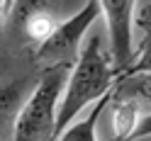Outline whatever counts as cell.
Listing matches in <instances>:
<instances>
[{
    "label": "cell",
    "mask_w": 151,
    "mask_h": 141,
    "mask_svg": "<svg viewBox=\"0 0 151 141\" xmlns=\"http://www.w3.org/2000/svg\"><path fill=\"white\" fill-rule=\"evenodd\" d=\"M119 73L112 63V56L102 51V39L98 34H93L88 44L83 46V51L78 56L76 66L71 68L68 83L63 90V100L59 107V117H56V136L59 139L63 134V129L68 122L76 119V115L90 105V102L100 100L105 92L115 90L119 83Z\"/></svg>",
    "instance_id": "1"
},
{
    "label": "cell",
    "mask_w": 151,
    "mask_h": 141,
    "mask_svg": "<svg viewBox=\"0 0 151 141\" xmlns=\"http://www.w3.org/2000/svg\"><path fill=\"white\" fill-rule=\"evenodd\" d=\"M71 76V66H54L44 68L32 95L22 102L15 117L12 139L17 141H46L56 136V117H59V100L63 97L66 83Z\"/></svg>",
    "instance_id": "2"
},
{
    "label": "cell",
    "mask_w": 151,
    "mask_h": 141,
    "mask_svg": "<svg viewBox=\"0 0 151 141\" xmlns=\"http://www.w3.org/2000/svg\"><path fill=\"white\" fill-rule=\"evenodd\" d=\"M102 12L100 0H86V5L81 7L73 17L66 22H59L49 39H44L34 51V63L39 68H54V66H76L81 56V42L86 37L88 27L95 22V17Z\"/></svg>",
    "instance_id": "3"
},
{
    "label": "cell",
    "mask_w": 151,
    "mask_h": 141,
    "mask_svg": "<svg viewBox=\"0 0 151 141\" xmlns=\"http://www.w3.org/2000/svg\"><path fill=\"white\" fill-rule=\"evenodd\" d=\"M102 12L107 20V34H110V56L117 73L122 76L132 61H134V49H132V27H134V5L137 0H100Z\"/></svg>",
    "instance_id": "4"
},
{
    "label": "cell",
    "mask_w": 151,
    "mask_h": 141,
    "mask_svg": "<svg viewBox=\"0 0 151 141\" xmlns=\"http://www.w3.org/2000/svg\"><path fill=\"white\" fill-rule=\"evenodd\" d=\"M139 105L141 100L137 97H115V139H132L134 129L139 124Z\"/></svg>",
    "instance_id": "5"
},
{
    "label": "cell",
    "mask_w": 151,
    "mask_h": 141,
    "mask_svg": "<svg viewBox=\"0 0 151 141\" xmlns=\"http://www.w3.org/2000/svg\"><path fill=\"white\" fill-rule=\"evenodd\" d=\"M110 100H115V90H110V92H105L100 100H95V107H93L90 115H88L86 119H81L78 124L63 129V134H61L59 139H61V141H93V139H95V124H98V119H100V115H102V110L110 105Z\"/></svg>",
    "instance_id": "6"
},
{
    "label": "cell",
    "mask_w": 151,
    "mask_h": 141,
    "mask_svg": "<svg viewBox=\"0 0 151 141\" xmlns=\"http://www.w3.org/2000/svg\"><path fill=\"white\" fill-rule=\"evenodd\" d=\"M39 15H54V0H15L12 10L7 15L10 29L12 32H22L24 24L29 22L32 17H39ZM7 20H5V24H7Z\"/></svg>",
    "instance_id": "7"
},
{
    "label": "cell",
    "mask_w": 151,
    "mask_h": 141,
    "mask_svg": "<svg viewBox=\"0 0 151 141\" xmlns=\"http://www.w3.org/2000/svg\"><path fill=\"white\" fill-rule=\"evenodd\" d=\"M134 24L144 32V37H141L139 51L134 54V61H132V66L122 73V78H127V76H139V73H151V22L134 20ZM122 78H119V80H122Z\"/></svg>",
    "instance_id": "8"
},
{
    "label": "cell",
    "mask_w": 151,
    "mask_h": 141,
    "mask_svg": "<svg viewBox=\"0 0 151 141\" xmlns=\"http://www.w3.org/2000/svg\"><path fill=\"white\" fill-rule=\"evenodd\" d=\"M115 97H137L141 102H151V73L122 78L115 88Z\"/></svg>",
    "instance_id": "9"
},
{
    "label": "cell",
    "mask_w": 151,
    "mask_h": 141,
    "mask_svg": "<svg viewBox=\"0 0 151 141\" xmlns=\"http://www.w3.org/2000/svg\"><path fill=\"white\" fill-rule=\"evenodd\" d=\"M144 136H151V112L139 119V124H137V129H134V134H132V139H144Z\"/></svg>",
    "instance_id": "10"
},
{
    "label": "cell",
    "mask_w": 151,
    "mask_h": 141,
    "mask_svg": "<svg viewBox=\"0 0 151 141\" xmlns=\"http://www.w3.org/2000/svg\"><path fill=\"white\" fill-rule=\"evenodd\" d=\"M137 20H144V22H151V3L141 5V10L137 12Z\"/></svg>",
    "instance_id": "11"
},
{
    "label": "cell",
    "mask_w": 151,
    "mask_h": 141,
    "mask_svg": "<svg viewBox=\"0 0 151 141\" xmlns=\"http://www.w3.org/2000/svg\"><path fill=\"white\" fill-rule=\"evenodd\" d=\"M12 3H15V0H3V5H0V15H3V24H5V20H7V15H10V10H12Z\"/></svg>",
    "instance_id": "12"
}]
</instances>
